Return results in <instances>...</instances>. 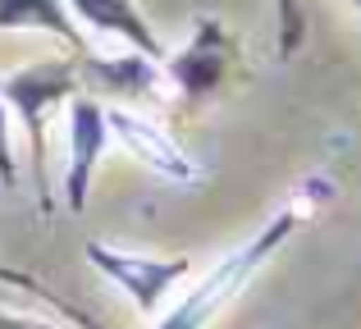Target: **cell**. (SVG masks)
<instances>
[{
    "mask_svg": "<svg viewBox=\"0 0 361 329\" xmlns=\"http://www.w3.org/2000/svg\"><path fill=\"white\" fill-rule=\"evenodd\" d=\"M78 82L82 78H78V64L73 60H37L0 82V101L23 119L27 137H32V178H37V192H42V211L51 206V192H46V147H42L46 115L60 101H69L78 92Z\"/></svg>",
    "mask_w": 361,
    "mask_h": 329,
    "instance_id": "7a4b0ae2",
    "label": "cell"
},
{
    "mask_svg": "<svg viewBox=\"0 0 361 329\" xmlns=\"http://www.w3.org/2000/svg\"><path fill=\"white\" fill-rule=\"evenodd\" d=\"M14 27H42V32L69 42V51L87 55V37L69 18L64 0H0V32H14Z\"/></svg>",
    "mask_w": 361,
    "mask_h": 329,
    "instance_id": "9c48e42d",
    "label": "cell"
},
{
    "mask_svg": "<svg viewBox=\"0 0 361 329\" xmlns=\"http://www.w3.org/2000/svg\"><path fill=\"white\" fill-rule=\"evenodd\" d=\"M353 5H357V9H361V0H353Z\"/></svg>",
    "mask_w": 361,
    "mask_h": 329,
    "instance_id": "4fadbf2b",
    "label": "cell"
},
{
    "mask_svg": "<svg viewBox=\"0 0 361 329\" xmlns=\"http://www.w3.org/2000/svg\"><path fill=\"white\" fill-rule=\"evenodd\" d=\"M106 124H110V137H119L142 165H151L156 174L174 178V183H197V165L188 161V151L165 128H156L151 119L133 115V110H106Z\"/></svg>",
    "mask_w": 361,
    "mask_h": 329,
    "instance_id": "8992f818",
    "label": "cell"
},
{
    "mask_svg": "<svg viewBox=\"0 0 361 329\" xmlns=\"http://www.w3.org/2000/svg\"><path fill=\"white\" fill-rule=\"evenodd\" d=\"M87 261L142 311H156L192 266L188 256H137V252H115L106 242H87Z\"/></svg>",
    "mask_w": 361,
    "mask_h": 329,
    "instance_id": "3957f363",
    "label": "cell"
},
{
    "mask_svg": "<svg viewBox=\"0 0 361 329\" xmlns=\"http://www.w3.org/2000/svg\"><path fill=\"white\" fill-rule=\"evenodd\" d=\"M160 60H151V55L133 51V55H119V60H97V55H82L78 64V78L92 82L97 92H110V97H151L160 82L156 73Z\"/></svg>",
    "mask_w": 361,
    "mask_h": 329,
    "instance_id": "ba28073f",
    "label": "cell"
},
{
    "mask_svg": "<svg viewBox=\"0 0 361 329\" xmlns=\"http://www.w3.org/2000/svg\"><path fill=\"white\" fill-rule=\"evenodd\" d=\"M229 51H233V42H229L220 18H197L188 46L178 55H169V82L183 92L188 106H202L224 82V73H229Z\"/></svg>",
    "mask_w": 361,
    "mask_h": 329,
    "instance_id": "277c9868",
    "label": "cell"
},
{
    "mask_svg": "<svg viewBox=\"0 0 361 329\" xmlns=\"http://www.w3.org/2000/svg\"><path fill=\"white\" fill-rule=\"evenodd\" d=\"M274 14H279V55L288 60L302 46V37H307V18H302L298 0H274Z\"/></svg>",
    "mask_w": 361,
    "mask_h": 329,
    "instance_id": "30bf717a",
    "label": "cell"
},
{
    "mask_svg": "<svg viewBox=\"0 0 361 329\" xmlns=\"http://www.w3.org/2000/svg\"><path fill=\"white\" fill-rule=\"evenodd\" d=\"M0 329H51V325L27 321V316H0Z\"/></svg>",
    "mask_w": 361,
    "mask_h": 329,
    "instance_id": "7c38bea8",
    "label": "cell"
},
{
    "mask_svg": "<svg viewBox=\"0 0 361 329\" xmlns=\"http://www.w3.org/2000/svg\"><path fill=\"white\" fill-rule=\"evenodd\" d=\"M14 147H9V106L0 101V187H14Z\"/></svg>",
    "mask_w": 361,
    "mask_h": 329,
    "instance_id": "8fae6325",
    "label": "cell"
},
{
    "mask_svg": "<svg viewBox=\"0 0 361 329\" xmlns=\"http://www.w3.org/2000/svg\"><path fill=\"white\" fill-rule=\"evenodd\" d=\"M110 147V124H106V106H97L92 97H73L69 106V169H64V201L73 215L87 211V192H92V174L97 161Z\"/></svg>",
    "mask_w": 361,
    "mask_h": 329,
    "instance_id": "5b68a950",
    "label": "cell"
},
{
    "mask_svg": "<svg viewBox=\"0 0 361 329\" xmlns=\"http://www.w3.org/2000/svg\"><path fill=\"white\" fill-rule=\"evenodd\" d=\"M316 192H320V178L302 187V192L293 197L288 206H279V211L265 220V229L256 233V238H247L243 247H233L229 256H224L220 266H215L211 275H206L202 284H197L192 293H188L183 302H178L156 329H206V325L215 321V316L224 311V306L233 302V297L243 293V284H252L256 270H261L265 261H270L274 252H279L283 242H288L293 233L302 229V220L311 215V201H316Z\"/></svg>",
    "mask_w": 361,
    "mask_h": 329,
    "instance_id": "6da1fadb",
    "label": "cell"
},
{
    "mask_svg": "<svg viewBox=\"0 0 361 329\" xmlns=\"http://www.w3.org/2000/svg\"><path fill=\"white\" fill-rule=\"evenodd\" d=\"M73 9H78V18L87 27H97V32H115L123 42L133 46V51L151 55V60H165V46H160V37L151 32V23L142 18V9L133 5V0H69Z\"/></svg>",
    "mask_w": 361,
    "mask_h": 329,
    "instance_id": "52a82bcc",
    "label": "cell"
}]
</instances>
